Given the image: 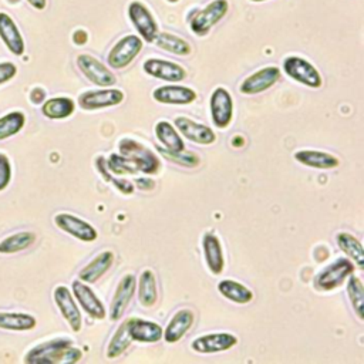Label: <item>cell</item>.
<instances>
[{
  "label": "cell",
  "mask_w": 364,
  "mask_h": 364,
  "mask_svg": "<svg viewBox=\"0 0 364 364\" xmlns=\"http://www.w3.org/2000/svg\"><path fill=\"white\" fill-rule=\"evenodd\" d=\"M26 122V117L21 111H11L0 118V141L16 135Z\"/></svg>",
  "instance_id": "36"
},
{
  "label": "cell",
  "mask_w": 364,
  "mask_h": 364,
  "mask_svg": "<svg viewBox=\"0 0 364 364\" xmlns=\"http://www.w3.org/2000/svg\"><path fill=\"white\" fill-rule=\"evenodd\" d=\"M195 320L193 311L189 309H182L173 314L168 326L164 328V340L173 344L178 343L192 327Z\"/></svg>",
  "instance_id": "20"
},
{
  "label": "cell",
  "mask_w": 364,
  "mask_h": 364,
  "mask_svg": "<svg viewBox=\"0 0 364 364\" xmlns=\"http://www.w3.org/2000/svg\"><path fill=\"white\" fill-rule=\"evenodd\" d=\"M218 290L223 297H226L228 300H230L233 303H239V304H246V303L252 301V299H253V293L250 289H247L245 284L230 280V279L220 280L218 284Z\"/></svg>",
  "instance_id": "29"
},
{
  "label": "cell",
  "mask_w": 364,
  "mask_h": 364,
  "mask_svg": "<svg viewBox=\"0 0 364 364\" xmlns=\"http://www.w3.org/2000/svg\"><path fill=\"white\" fill-rule=\"evenodd\" d=\"M74 109H75L74 101L67 97L50 98L41 107V112L44 114V117H47L50 119L67 118L74 112Z\"/></svg>",
  "instance_id": "30"
},
{
  "label": "cell",
  "mask_w": 364,
  "mask_h": 364,
  "mask_svg": "<svg viewBox=\"0 0 364 364\" xmlns=\"http://www.w3.org/2000/svg\"><path fill=\"white\" fill-rule=\"evenodd\" d=\"M88 40V34L84 31V30H77L74 34H73V41L75 44H84L85 41Z\"/></svg>",
  "instance_id": "44"
},
{
  "label": "cell",
  "mask_w": 364,
  "mask_h": 364,
  "mask_svg": "<svg viewBox=\"0 0 364 364\" xmlns=\"http://www.w3.org/2000/svg\"><path fill=\"white\" fill-rule=\"evenodd\" d=\"M142 67L148 75L168 82H179L186 77V71L182 65L162 58H148L144 61Z\"/></svg>",
  "instance_id": "13"
},
{
  "label": "cell",
  "mask_w": 364,
  "mask_h": 364,
  "mask_svg": "<svg viewBox=\"0 0 364 364\" xmlns=\"http://www.w3.org/2000/svg\"><path fill=\"white\" fill-rule=\"evenodd\" d=\"M283 70L290 78L307 87L318 88L323 84L318 70L311 63H309L301 57H297V55L287 57L283 61Z\"/></svg>",
  "instance_id": "5"
},
{
  "label": "cell",
  "mask_w": 364,
  "mask_h": 364,
  "mask_svg": "<svg viewBox=\"0 0 364 364\" xmlns=\"http://www.w3.org/2000/svg\"><path fill=\"white\" fill-rule=\"evenodd\" d=\"M173 125L182 134V136H185L192 142H196L200 145H209L216 141V135L209 127L195 122L186 117L175 118Z\"/></svg>",
  "instance_id": "18"
},
{
  "label": "cell",
  "mask_w": 364,
  "mask_h": 364,
  "mask_svg": "<svg viewBox=\"0 0 364 364\" xmlns=\"http://www.w3.org/2000/svg\"><path fill=\"white\" fill-rule=\"evenodd\" d=\"M132 338L128 331V320L121 323V326L117 328L114 336L111 337L108 347H107V357L108 358H117L119 357L131 344Z\"/></svg>",
  "instance_id": "33"
},
{
  "label": "cell",
  "mask_w": 364,
  "mask_h": 364,
  "mask_svg": "<svg viewBox=\"0 0 364 364\" xmlns=\"http://www.w3.org/2000/svg\"><path fill=\"white\" fill-rule=\"evenodd\" d=\"M136 289V279L134 274H125L114 293L112 301H111V307H109V318L111 320H118L124 316L134 293Z\"/></svg>",
  "instance_id": "16"
},
{
  "label": "cell",
  "mask_w": 364,
  "mask_h": 364,
  "mask_svg": "<svg viewBox=\"0 0 364 364\" xmlns=\"http://www.w3.org/2000/svg\"><path fill=\"white\" fill-rule=\"evenodd\" d=\"M82 353L80 348L73 347L70 338H54L37 344L24 357V363L37 364H71L81 358Z\"/></svg>",
  "instance_id": "1"
},
{
  "label": "cell",
  "mask_w": 364,
  "mask_h": 364,
  "mask_svg": "<svg viewBox=\"0 0 364 364\" xmlns=\"http://www.w3.org/2000/svg\"><path fill=\"white\" fill-rule=\"evenodd\" d=\"M250 1H255V3H259V1H266V0H250Z\"/></svg>",
  "instance_id": "47"
},
{
  "label": "cell",
  "mask_w": 364,
  "mask_h": 364,
  "mask_svg": "<svg viewBox=\"0 0 364 364\" xmlns=\"http://www.w3.org/2000/svg\"><path fill=\"white\" fill-rule=\"evenodd\" d=\"M128 16L139 36L145 41L152 43L155 36L158 34V24L148 7L141 1H131L128 6Z\"/></svg>",
  "instance_id": "8"
},
{
  "label": "cell",
  "mask_w": 364,
  "mask_h": 364,
  "mask_svg": "<svg viewBox=\"0 0 364 364\" xmlns=\"http://www.w3.org/2000/svg\"><path fill=\"white\" fill-rule=\"evenodd\" d=\"M0 38L14 55H21L24 53V40L20 30L14 20L3 11H0Z\"/></svg>",
  "instance_id": "22"
},
{
  "label": "cell",
  "mask_w": 364,
  "mask_h": 364,
  "mask_svg": "<svg viewBox=\"0 0 364 364\" xmlns=\"http://www.w3.org/2000/svg\"><path fill=\"white\" fill-rule=\"evenodd\" d=\"M77 65L80 71L90 80L92 84L100 87H111L117 82L114 73L107 68L100 60L90 54H80L77 57Z\"/></svg>",
  "instance_id": "7"
},
{
  "label": "cell",
  "mask_w": 364,
  "mask_h": 364,
  "mask_svg": "<svg viewBox=\"0 0 364 364\" xmlns=\"http://www.w3.org/2000/svg\"><path fill=\"white\" fill-rule=\"evenodd\" d=\"M168 1H172V3H175V1H178V0H168Z\"/></svg>",
  "instance_id": "48"
},
{
  "label": "cell",
  "mask_w": 364,
  "mask_h": 364,
  "mask_svg": "<svg viewBox=\"0 0 364 364\" xmlns=\"http://www.w3.org/2000/svg\"><path fill=\"white\" fill-rule=\"evenodd\" d=\"M54 223L63 232L74 236L82 242H94L98 236L97 230L85 220L74 216L71 213H58L54 216Z\"/></svg>",
  "instance_id": "12"
},
{
  "label": "cell",
  "mask_w": 364,
  "mask_h": 364,
  "mask_svg": "<svg viewBox=\"0 0 364 364\" xmlns=\"http://www.w3.org/2000/svg\"><path fill=\"white\" fill-rule=\"evenodd\" d=\"M111 182L117 186L118 191H121L122 193H127V195L132 193L134 189H135V185H134L131 181L125 179V178H114V176H112Z\"/></svg>",
  "instance_id": "41"
},
{
  "label": "cell",
  "mask_w": 364,
  "mask_h": 364,
  "mask_svg": "<svg viewBox=\"0 0 364 364\" xmlns=\"http://www.w3.org/2000/svg\"><path fill=\"white\" fill-rule=\"evenodd\" d=\"M158 151L161 152V155H164L166 159L178 164V165H183V166H196L199 164V156L196 154H192V152H186L185 149L183 151H179V152H171V151H166L165 148H158Z\"/></svg>",
  "instance_id": "38"
},
{
  "label": "cell",
  "mask_w": 364,
  "mask_h": 364,
  "mask_svg": "<svg viewBox=\"0 0 364 364\" xmlns=\"http://www.w3.org/2000/svg\"><path fill=\"white\" fill-rule=\"evenodd\" d=\"M155 135H156V139L164 145V148L166 151L179 152V151L185 149V144H183L179 132L168 121L156 122V125H155Z\"/></svg>",
  "instance_id": "27"
},
{
  "label": "cell",
  "mask_w": 364,
  "mask_h": 364,
  "mask_svg": "<svg viewBox=\"0 0 364 364\" xmlns=\"http://www.w3.org/2000/svg\"><path fill=\"white\" fill-rule=\"evenodd\" d=\"M34 9H37V10H43L44 7H46V4H47V0H27Z\"/></svg>",
  "instance_id": "46"
},
{
  "label": "cell",
  "mask_w": 364,
  "mask_h": 364,
  "mask_svg": "<svg viewBox=\"0 0 364 364\" xmlns=\"http://www.w3.org/2000/svg\"><path fill=\"white\" fill-rule=\"evenodd\" d=\"M135 186L142 189V191H148V189H152L155 186V182L152 179H148V178H138L135 181Z\"/></svg>",
  "instance_id": "43"
},
{
  "label": "cell",
  "mask_w": 364,
  "mask_h": 364,
  "mask_svg": "<svg viewBox=\"0 0 364 364\" xmlns=\"http://www.w3.org/2000/svg\"><path fill=\"white\" fill-rule=\"evenodd\" d=\"M128 331L131 338L138 343H156L164 334L159 324L142 318H128Z\"/></svg>",
  "instance_id": "21"
},
{
  "label": "cell",
  "mask_w": 364,
  "mask_h": 364,
  "mask_svg": "<svg viewBox=\"0 0 364 364\" xmlns=\"http://www.w3.org/2000/svg\"><path fill=\"white\" fill-rule=\"evenodd\" d=\"M36 240V235L33 232H17L4 237L0 242V253H16L20 250L27 249Z\"/></svg>",
  "instance_id": "34"
},
{
  "label": "cell",
  "mask_w": 364,
  "mask_h": 364,
  "mask_svg": "<svg viewBox=\"0 0 364 364\" xmlns=\"http://www.w3.org/2000/svg\"><path fill=\"white\" fill-rule=\"evenodd\" d=\"M16 74H17V67L13 63L10 61L0 63V84L10 81Z\"/></svg>",
  "instance_id": "40"
},
{
  "label": "cell",
  "mask_w": 364,
  "mask_h": 364,
  "mask_svg": "<svg viewBox=\"0 0 364 364\" xmlns=\"http://www.w3.org/2000/svg\"><path fill=\"white\" fill-rule=\"evenodd\" d=\"M118 149L122 156L129 159L136 166L138 172L154 175L161 166L159 158L154 151L148 149L146 146L131 138H122L118 142Z\"/></svg>",
  "instance_id": "2"
},
{
  "label": "cell",
  "mask_w": 364,
  "mask_h": 364,
  "mask_svg": "<svg viewBox=\"0 0 364 364\" xmlns=\"http://www.w3.org/2000/svg\"><path fill=\"white\" fill-rule=\"evenodd\" d=\"M294 159L306 166L316 169H331L338 166L340 161L334 155L316 149H301L294 154Z\"/></svg>",
  "instance_id": "25"
},
{
  "label": "cell",
  "mask_w": 364,
  "mask_h": 364,
  "mask_svg": "<svg viewBox=\"0 0 364 364\" xmlns=\"http://www.w3.org/2000/svg\"><path fill=\"white\" fill-rule=\"evenodd\" d=\"M36 324L37 321L31 314L0 311V328L11 331H27L34 328Z\"/></svg>",
  "instance_id": "31"
},
{
  "label": "cell",
  "mask_w": 364,
  "mask_h": 364,
  "mask_svg": "<svg viewBox=\"0 0 364 364\" xmlns=\"http://www.w3.org/2000/svg\"><path fill=\"white\" fill-rule=\"evenodd\" d=\"M95 166H97V169H98V172L101 173V176L105 179V181H111L112 179V173L109 172V169H108V166H107V159L105 158H102V156H98L97 158V162H95Z\"/></svg>",
  "instance_id": "42"
},
{
  "label": "cell",
  "mask_w": 364,
  "mask_h": 364,
  "mask_svg": "<svg viewBox=\"0 0 364 364\" xmlns=\"http://www.w3.org/2000/svg\"><path fill=\"white\" fill-rule=\"evenodd\" d=\"M71 290L73 294L75 297V300L78 301V304L82 307V310L91 316L92 318H104L105 317V307L102 304V301L97 297V294L91 290L90 286H87L84 282L74 280L71 284Z\"/></svg>",
  "instance_id": "15"
},
{
  "label": "cell",
  "mask_w": 364,
  "mask_h": 364,
  "mask_svg": "<svg viewBox=\"0 0 364 364\" xmlns=\"http://www.w3.org/2000/svg\"><path fill=\"white\" fill-rule=\"evenodd\" d=\"M152 43L156 47H159L168 53L176 54V55H189L192 51V48L186 40H183L175 34H171V33H158Z\"/></svg>",
  "instance_id": "32"
},
{
  "label": "cell",
  "mask_w": 364,
  "mask_h": 364,
  "mask_svg": "<svg viewBox=\"0 0 364 364\" xmlns=\"http://www.w3.org/2000/svg\"><path fill=\"white\" fill-rule=\"evenodd\" d=\"M228 9H229V4L226 0H213L205 9L198 10L191 17L189 20L191 30L199 37L206 36L209 30L226 16Z\"/></svg>",
  "instance_id": "4"
},
{
  "label": "cell",
  "mask_w": 364,
  "mask_h": 364,
  "mask_svg": "<svg viewBox=\"0 0 364 364\" xmlns=\"http://www.w3.org/2000/svg\"><path fill=\"white\" fill-rule=\"evenodd\" d=\"M279 78H280V70L274 65H269V67L260 68L259 71L246 77L242 81L239 91L246 95L259 94V92H263L267 88L273 87Z\"/></svg>",
  "instance_id": "11"
},
{
  "label": "cell",
  "mask_w": 364,
  "mask_h": 364,
  "mask_svg": "<svg viewBox=\"0 0 364 364\" xmlns=\"http://www.w3.org/2000/svg\"><path fill=\"white\" fill-rule=\"evenodd\" d=\"M44 91L41 90V88H34L33 91H31V95H30V98H31V101L34 102V104H40V102H43V100H44Z\"/></svg>",
  "instance_id": "45"
},
{
  "label": "cell",
  "mask_w": 364,
  "mask_h": 364,
  "mask_svg": "<svg viewBox=\"0 0 364 364\" xmlns=\"http://www.w3.org/2000/svg\"><path fill=\"white\" fill-rule=\"evenodd\" d=\"M107 166L112 175H118V176H122L127 173L134 175L138 172L136 166L121 154H111L109 158L107 159Z\"/></svg>",
  "instance_id": "37"
},
{
  "label": "cell",
  "mask_w": 364,
  "mask_h": 364,
  "mask_svg": "<svg viewBox=\"0 0 364 364\" xmlns=\"http://www.w3.org/2000/svg\"><path fill=\"white\" fill-rule=\"evenodd\" d=\"M112 263H114V253L111 250L101 252L87 266H84L80 270L78 279L84 283L92 284L108 272V269L112 266Z\"/></svg>",
  "instance_id": "23"
},
{
  "label": "cell",
  "mask_w": 364,
  "mask_h": 364,
  "mask_svg": "<svg viewBox=\"0 0 364 364\" xmlns=\"http://www.w3.org/2000/svg\"><path fill=\"white\" fill-rule=\"evenodd\" d=\"M347 282V294L350 299V303L353 306V310L355 311L357 317L363 320V309H364V287L363 282L357 277L350 274Z\"/></svg>",
  "instance_id": "35"
},
{
  "label": "cell",
  "mask_w": 364,
  "mask_h": 364,
  "mask_svg": "<svg viewBox=\"0 0 364 364\" xmlns=\"http://www.w3.org/2000/svg\"><path fill=\"white\" fill-rule=\"evenodd\" d=\"M124 100V92L117 88L92 90L85 91L78 97V105L85 111H94L105 107H114L121 104Z\"/></svg>",
  "instance_id": "10"
},
{
  "label": "cell",
  "mask_w": 364,
  "mask_h": 364,
  "mask_svg": "<svg viewBox=\"0 0 364 364\" xmlns=\"http://www.w3.org/2000/svg\"><path fill=\"white\" fill-rule=\"evenodd\" d=\"M152 98L161 104L186 105L196 100V92L189 87L169 84L155 88L152 91Z\"/></svg>",
  "instance_id": "19"
},
{
  "label": "cell",
  "mask_w": 364,
  "mask_h": 364,
  "mask_svg": "<svg viewBox=\"0 0 364 364\" xmlns=\"http://www.w3.org/2000/svg\"><path fill=\"white\" fill-rule=\"evenodd\" d=\"M141 50H142V40L138 36L135 34L125 36L121 40H118L115 46L111 48V51L108 53V57H107L108 65L111 68L121 70L127 67L139 54Z\"/></svg>",
  "instance_id": "6"
},
{
  "label": "cell",
  "mask_w": 364,
  "mask_h": 364,
  "mask_svg": "<svg viewBox=\"0 0 364 364\" xmlns=\"http://www.w3.org/2000/svg\"><path fill=\"white\" fill-rule=\"evenodd\" d=\"M11 178L10 161L4 154H0V192L7 188Z\"/></svg>",
  "instance_id": "39"
},
{
  "label": "cell",
  "mask_w": 364,
  "mask_h": 364,
  "mask_svg": "<svg viewBox=\"0 0 364 364\" xmlns=\"http://www.w3.org/2000/svg\"><path fill=\"white\" fill-rule=\"evenodd\" d=\"M138 300L144 307H152L158 300L156 280L152 270L145 269L138 279Z\"/></svg>",
  "instance_id": "28"
},
{
  "label": "cell",
  "mask_w": 364,
  "mask_h": 364,
  "mask_svg": "<svg viewBox=\"0 0 364 364\" xmlns=\"http://www.w3.org/2000/svg\"><path fill=\"white\" fill-rule=\"evenodd\" d=\"M210 107V117L212 122L218 128H226L229 127L233 115V100L228 90L223 87H218L213 90L209 101Z\"/></svg>",
  "instance_id": "9"
},
{
  "label": "cell",
  "mask_w": 364,
  "mask_h": 364,
  "mask_svg": "<svg viewBox=\"0 0 364 364\" xmlns=\"http://www.w3.org/2000/svg\"><path fill=\"white\" fill-rule=\"evenodd\" d=\"M202 246H203L205 262H206L209 270L213 274H220L225 267V257H223V250H222L218 236H215L212 233L205 235L203 240H202Z\"/></svg>",
  "instance_id": "24"
},
{
  "label": "cell",
  "mask_w": 364,
  "mask_h": 364,
  "mask_svg": "<svg viewBox=\"0 0 364 364\" xmlns=\"http://www.w3.org/2000/svg\"><path fill=\"white\" fill-rule=\"evenodd\" d=\"M336 242L338 245V247L343 250V253L358 267L363 269L364 267V249L361 242L347 233V232H340L336 235Z\"/></svg>",
  "instance_id": "26"
},
{
  "label": "cell",
  "mask_w": 364,
  "mask_h": 364,
  "mask_svg": "<svg viewBox=\"0 0 364 364\" xmlns=\"http://www.w3.org/2000/svg\"><path fill=\"white\" fill-rule=\"evenodd\" d=\"M354 272V263L350 259L340 257L331 264L326 266L313 279L314 289L318 291H328L341 286Z\"/></svg>",
  "instance_id": "3"
},
{
  "label": "cell",
  "mask_w": 364,
  "mask_h": 364,
  "mask_svg": "<svg viewBox=\"0 0 364 364\" xmlns=\"http://www.w3.org/2000/svg\"><path fill=\"white\" fill-rule=\"evenodd\" d=\"M54 301L71 330L80 331L82 326V317L71 291L65 286H57L54 290Z\"/></svg>",
  "instance_id": "14"
},
{
  "label": "cell",
  "mask_w": 364,
  "mask_h": 364,
  "mask_svg": "<svg viewBox=\"0 0 364 364\" xmlns=\"http://www.w3.org/2000/svg\"><path fill=\"white\" fill-rule=\"evenodd\" d=\"M237 343L236 336L230 333H212L195 338L191 344L192 350L199 354L220 353L232 348Z\"/></svg>",
  "instance_id": "17"
}]
</instances>
